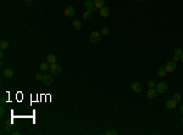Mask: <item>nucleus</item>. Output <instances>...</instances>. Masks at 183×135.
Here are the masks:
<instances>
[{
	"label": "nucleus",
	"instance_id": "1",
	"mask_svg": "<svg viewBox=\"0 0 183 135\" xmlns=\"http://www.w3.org/2000/svg\"><path fill=\"white\" fill-rule=\"evenodd\" d=\"M155 89H156L158 92H160V94H164V92H166L167 90H169V85H167V83L166 82H160V83L156 84Z\"/></svg>",
	"mask_w": 183,
	"mask_h": 135
},
{
	"label": "nucleus",
	"instance_id": "2",
	"mask_svg": "<svg viewBox=\"0 0 183 135\" xmlns=\"http://www.w3.org/2000/svg\"><path fill=\"white\" fill-rule=\"evenodd\" d=\"M49 71L53 75H59L61 73V66L60 64H57V63H51L50 64Z\"/></svg>",
	"mask_w": 183,
	"mask_h": 135
},
{
	"label": "nucleus",
	"instance_id": "3",
	"mask_svg": "<svg viewBox=\"0 0 183 135\" xmlns=\"http://www.w3.org/2000/svg\"><path fill=\"white\" fill-rule=\"evenodd\" d=\"M89 39H90V42L93 44L99 43V42L101 40V33H100V32H91Z\"/></svg>",
	"mask_w": 183,
	"mask_h": 135
},
{
	"label": "nucleus",
	"instance_id": "4",
	"mask_svg": "<svg viewBox=\"0 0 183 135\" xmlns=\"http://www.w3.org/2000/svg\"><path fill=\"white\" fill-rule=\"evenodd\" d=\"M84 6H85V9H87L88 11H90V12H93V11L96 10V6H95V4H94L93 0H85Z\"/></svg>",
	"mask_w": 183,
	"mask_h": 135
},
{
	"label": "nucleus",
	"instance_id": "5",
	"mask_svg": "<svg viewBox=\"0 0 183 135\" xmlns=\"http://www.w3.org/2000/svg\"><path fill=\"white\" fill-rule=\"evenodd\" d=\"M165 68H166V71H167V73H171V72H173L177 68L176 62H175V61H169V62L165 64Z\"/></svg>",
	"mask_w": 183,
	"mask_h": 135
},
{
	"label": "nucleus",
	"instance_id": "6",
	"mask_svg": "<svg viewBox=\"0 0 183 135\" xmlns=\"http://www.w3.org/2000/svg\"><path fill=\"white\" fill-rule=\"evenodd\" d=\"M3 75L5 78H12L15 75V72L12 68H5V69H3Z\"/></svg>",
	"mask_w": 183,
	"mask_h": 135
},
{
	"label": "nucleus",
	"instance_id": "7",
	"mask_svg": "<svg viewBox=\"0 0 183 135\" xmlns=\"http://www.w3.org/2000/svg\"><path fill=\"white\" fill-rule=\"evenodd\" d=\"M53 82H54V79L51 75H49V74L43 75V84H44V85H51Z\"/></svg>",
	"mask_w": 183,
	"mask_h": 135
},
{
	"label": "nucleus",
	"instance_id": "8",
	"mask_svg": "<svg viewBox=\"0 0 183 135\" xmlns=\"http://www.w3.org/2000/svg\"><path fill=\"white\" fill-rule=\"evenodd\" d=\"M131 89L133 90L134 92L139 94V92H142L143 88H142V84H139V83H132V84H131Z\"/></svg>",
	"mask_w": 183,
	"mask_h": 135
},
{
	"label": "nucleus",
	"instance_id": "9",
	"mask_svg": "<svg viewBox=\"0 0 183 135\" xmlns=\"http://www.w3.org/2000/svg\"><path fill=\"white\" fill-rule=\"evenodd\" d=\"M156 94H158L156 89H154V88H149V90L147 91V97L150 99V100H153V99L156 97Z\"/></svg>",
	"mask_w": 183,
	"mask_h": 135
},
{
	"label": "nucleus",
	"instance_id": "10",
	"mask_svg": "<svg viewBox=\"0 0 183 135\" xmlns=\"http://www.w3.org/2000/svg\"><path fill=\"white\" fill-rule=\"evenodd\" d=\"M74 14H76V10H74L73 6L66 7V10H65V15H66L67 17H73Z\"/></svg>",
	"mask_w": 183,
	"mask_h": 135
},
{
	"label": "nucleus",
	"instance_id": "11",
	"mask_svg": "<svg viewBox=\"0 0 183 135\" xmlns=\"http://www.w3.org/2000/svg\"><path fill=\"white\" fill-rule=\"evenodd\" d=\"M165 106L167 107L169 110H172V108H175V107L177 106V101H176V100H173V99L167 100V101H166V103H165Z\"/></svg>",
	"mask_w": 183,
	"mask_h": 135
},
{
	"label": "nucleus",
	"instance_id": "12",
	"mask_svg": "<svg viewBox=\"0 0 183 135\" xmlns=\"http://www.w3.org/2000/svg\"><path fill=\"white\" fill-rule=\"evenodd\" d=\"M109 15H110V10L106 6H103L101 9H100V16H101V17H107Z\"/></svg>",
	"mask_w": 183,
	"mask_h": 135
},
{
	"label": "nucleus",
	"instance_id": "13",
	"mask_svg": "<svg viewBox=\"0 0 183 135\" xmlns=\"http://www.w3.org/2000/svg\"><path fill=\"white\" fill-rule=\"evenodd\" d=\"M46 61H48L50 64H51V63H56V56H55L54 54H49V55L46 56Z\"/></svg>",
	"mask_w": 183,
	"mask_h": 135
},
{
	"label": "nucleus",
	"instance_id": "14",
	"mask_svg": "<svg viewBox=\"0 0 183 135\" xmlns=\"http://www.w3.org/2000/svg\"><path fill=\"white\" fill-rule=\"evenodd\" d=\"M166 74H167V71H166V68L164 67V66H162V67H160V68L158 69V75H159V77L164 78Z\"/></svg>",
	"mask_w": 183,
	"mask_h": 135
},
{
	"label": "nucleus",
	"instance_id": "15",
	"mask_svg": "<svg viewBox=\"0 0 183 135\" xmlns=\"http://www.w3.org/2000/svg\"><path fill=\"white\" fill-rule=\"evenodd\" d=\"M72 26H73V28L76 29V31H79V29L82 28V23L79 20H74V21L72 22Z\"/></svg>",
	"mask_w": 183,
	"mask_h": 135
},
{
	"label": "nucleus",
	"instance_id": "16",
	"mask_svg": "<svg viewBox=\"0 0 183 135\" xmlns=\"http://www.w3.org/2000/svg\"><path fill=\"white\" fill-rule=\"evenodd\" d=\"M39 68L42 69V71H46V69H49L50 68V64L48 61H44V62H42L40 63V66H39Z\"/></svg>",
	"mask_w": 183,
	"mask_h": 135
},
{
	"label": "nucleus",
	"instance_id": "17",
	"mask_svg": "<svg viewBox=\"0 0 183 135\" xmlns=\"http://www.w3.org/2000/svg\"><path fill=\"white\" fill-rule=\"evenodd\" d=\"M93 1H94L96 9H101L104 6V3H105V0H93Z\"/></svg>",
	"mask_w": 183,
	"mask_h": 135
},
{
	"label": "nucleus",
	"instance_id": "18",
	"mask_svg": "<svg viewBox=\"0 0 183 135\" xmlns=\"http://www.w3.org/2000/svg\"><path fill=\"white\" fill-rule=\"evenodd\" d=\"M7 48H9V42H7V40H1V42H0V49L6 50Z\"/></svg>",
	"mask_w": 183,
	"mask_h": 135
},
{
	"label": "nucleus",
	"instance_id": "19",
	"mask_svg": "<svg viewBox=\"0 0 183 135\" xmlns=\"http://www.w3.org/2000/svg\"><path fill=\"white\" fill-rule=\"evenodd\" d=\"M82 17H83V20H85V21H87V20H89V18L91 17V12L90 11H85V12H83V15H82Z\"/></svg>",
	"mask_w": 183,
	"mask_h": 135
},
{
	"label": "nucleus",
	"instance_id": "20",
	"mask_svg": "<svg viewBox=\"0 0 183 135\" xmlns=\"http://www.w3.org/2000/svg\"><path fill=\"white\" fill-rule=\"evenodd\" d=\"M182 54H183V51H182V49H181V48H176V49H175V51H173V55H175V56H178V57H180Z\"/></svg>",
	"mask_w": 183,
	"mask_h": 135
},
{
	"label": "nucleus",
	"instance_id": "21",
	"mask_svg": "<svg viewBox=\"0 0 183 135\" xmlns=\"http://www.w3.org/2000/svg\"><path fill=\"white\" fill-rule=\"evenodd\" d=\"M100 33H101V36H107V34H109V28H107V27H104V28H101Z\"/></svg>",
	"mask_w": 183,
	"mask_h": 135
},
{
	"label": "nucleus",
	"instance_id": "22",
	"mask_svg": "<svg viewBox=\"0 0 183 135\" xmlns=\"http://www.w3.org/2000/svg\"><path fill=\"white\" fill-rule=\"evenodd\" d=\"M182 99V96H181L180 92H176V94H173V100H176V101H180Z\"/></svg>",
	"mask_w": 183,
	"mask_h": 135
},
{
	"label": "nucleus",
	"instance_id": "23",
	"mask_svg": "<svg viewBox=\"0 0 183 135\" xmlns=\"http://www.w3.org/2000/svg\"><path fill=\"white\" fill-rule=\"evenodd\" d=\"M148 86H149V88H155V86H156V84H155V82L153 80V79L148 80Z\"/></svg>",
	"mask_w": 183,
	"mask_h": 135
},
{
	"label": "nucleus",
	"instance_id": "24",
	"mask_svg": "<svg viewBox=\"0 0 183 135\" xmlns=\"http://www.w3.org/2000/svg\"><path fill=\"white\" fill-rule=\"evenodd\" d=\"M43 75L44 74H42V73H37V74H35V79H37V80H43Z\"/></svg>",
	"mask_w": 183,
	"mask_h": 135
},
{
	"label": "nucleus",
	"instance_id": "25",
	"mask_svg": "<svg viewBox=\"0 0 183 135\" xmlns=\"http://www.w3.org/2000/svg\"><path fill=\"white\" fill-rule=\"evenodd\" d=\"M106 134H107V135H116L117 132H116V130H109V132L106 133Z\"/></svg>",
	"mask_w": 183,
	"mask_h": 135
},
{
	"label": "nucleus",
	"instance_id": "26",
	"mask_svg": "<svg viewBox=\"0 0 183 135\" xmlns=\"http://www.w3.org/2000/svg\"><path fill=\"white\" fill-rule=\"evenodd\" d=\"M178 60H180V57H178V56H175V55H173V60H172V61H175V62H177V61H178Z\"/></svg>",
	"mask_w": 183,
	"mask_h": 135
},
{
	"label": "nucleus",
	"instance_id": "27",
	"mask_svg": "<svg viewBox=\"0 0 183 135\" xmlns=\"http://www.w3.org/2000/svg\"><path fill=\"white\" fill-rule=\"evenodd\" d=\"M21 134V132L20 130H16V132H14V135H20Z\"/></svg>",
	"mask_w": 183,
	"mask_h": 135
},
{
	"label": "nucleus",
	"instance_id": "28",
	"mask_svg": "<svg viewBox=\"0 0 183 135\" xmlns=\"http://www.w3.org/2000/svg\"><path fill=\"white\" fill-rule=\"evenodd\" d=\"M180 60L182 61V63H183V54H182V55H181V56H180Z\"/></svg>",
	"mask_w": 183,
	"mask_h": 135
},
{
	"label": "nucleus",
	"instance_id": "29",
	"mask_svg": "<svg viewBox=\"0 0 183 135\" xmlns=\"http://www.w3.org/2000/svg\"><path fill=\"white\" fill-rule=\"evenodd\" d=\"M181 113L183 114V106H181Z\"/></svg>",
	"mask_w": 183,
	"mask_h": 135
},
{
	"label": "nucleus",
	"instance_id": "30",
	"mask_svg": "<svg viewBox=\"0 0 183 135\" xmlns=\"http://www.w3.org/2000/svg\"><path fill=\"white\" fill-rule=\"evenodd\" d=\"M26 1H28V3H32V0H26Z\"/></svg>",
	"mask_w": 183,
	"mask_h": 135
},
{
	"label": "nucleus",
	"instance_id": "31",
	"mask_svg": "<svg viewBox=\"0 0 183 135\" xmlns=\"http://www.w3.org/2000/svg\"><path fill=\"white\" fill-rule=\"evenodd\" d=\"M138 1H144V0H138Z\"/></svg>",
	"mask_w": 183,
	"mask_h": 135
},
{
	"label": "nucleus",
	"instance_id": "32",
	"mask_svg": "<svg viewBox=\"0 0 183 135\" xmlns=\"http://www.w3.org/2000/svg\"><path fill=\"white\" fill-rule=\"evenodd\" d=\"M182 123H183V118H182Z\"/></svg>",
	"mask_w": 183,
	"mask_h": 135
}]
</instances>
